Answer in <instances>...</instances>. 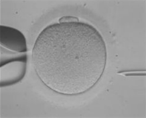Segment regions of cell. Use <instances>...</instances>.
Listing matches in <instances>:
<instances>
[{
  "instance_id": "6da1fadb",
  "label": "cell",
  "mask_w": 146,
  "mask_h": 118,
  "mask_svg": "<svg viewBox=\"0 0 146 118\" xmlns=\"http://www.w3.org/2000/svg\"><path fill=\"white\" fill-rule=\"evenodd\" d=\"M106 56L98 31L76 21L47 27L36 39L32 52L41 80L64 95L82 93L93 87L103 73Z\"/></svg>"
},
{
  "instance_id": "7a4b0ae2",
  "label": "cell",
  "mask_w": 146,
  "mask_h": 118,
  "mask_svg": "<svg viewBox=\"0 0 146 118\" xmlns=\"http://www.w3.org/2000/svg\"><path fill=\"white\" fill-rule=\"evenodd\" d=\"M27 60V55L25 54L9 57L5 61L1 60V65L7 66L5 78L1 81V87L11 85L22 79L26 74Z\"/></svg>"
},
{
  "instance_id": "3957f363",
  "label": "cell",
  "mask_w": 146,
  "mask_h": 118,
  "mask_svg": "<svg viewBox=\"0 0 146 118\" xmlns=\"http://www.w3.org/2000/svg\"><path fill=\"white\" fill-rule=\"evenodd\" d=\"M1 45L18 53L27 51L24 35L17 29L3 25L1 26Z\"/></svg>"
}]
</instances>
